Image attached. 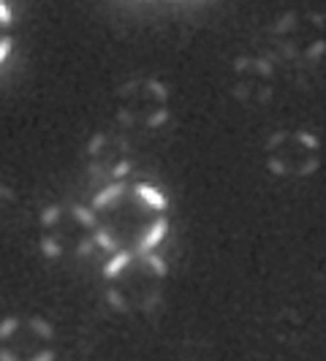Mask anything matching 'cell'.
Listing matches in <instances>:
<instances>
[{
  "label": "cell",
  "mask_w": 326,
  "mask_h": 361,
  "mask_svg": "<svg viewBox=\"0 0 326 361\" xmlns=\"http://www.w3.org/2000/svg\"><path fill=\"white\" fill-rule=\"evenodd\" d=\"M169 234V217L166 215H158L150 226L145 228V234L139 236V242H136V253L142 255H150L158 245H161L163 239Z\"/></svg>",
  "instance_id": "cell-1"
},
{
  "label": "cell",
  "mask_w": 326,
  "mask_h": 361,
  "mask_svg": "<svg viewBox=\"0 0 326 361\" xmlns=\"http://www.w3.org/2000/svg\"><path fill=\"white\" fill-rule=\"evenodd\" d=\"M11 27H14V14H11V8L6 3H0V66L6 63V57L14 49Z\"/></svg>",
  "instance_id": "cell-2"
},
{
  "label": "cell",
  "mask_w": 326,
  "mask_h": 361,
  "mask_svg": "<svg viewBox=\"0 0 326 361\" xmlns=\"http://www.w3.org/2000/svg\"><path fill=\"white\" fill-rule=\"evenodd\" d=\"M133 193L145 201L150 209H155V212H166V207H169V199L163 196L158 188H152V185H147V182L133 185Z\"/></svg>",
  "instance_id": "cell-3"
},
{
  "label": "cell",
  "mask_w": 326,
  "mask_h": 361,
  "mask_svg": "<svg viewBox=\"0 0 326 361\" xmlns=\"http://www.w3.org/2000/svg\"><path fill=\"white\" fill-rule=\"evenodd\" d=\"M131 261H133V253H128V250H120V253H114L107 261V264H104V277H107V280H114V277H120V274H123V271L131 267Z\"/></svg>",
  "instance_id": "cell-4"
},
{
  "label": "cell",
  "mask_w": 326,
  "mask_h": 361,
  "mask_svg": "<svg viewBox=\"0 0 326 361\" xmlns=\"http://www.w3.org/2000/svg\"><path fill=\"white\" fill-rule=\"evenodd\" d=\"M126 193V185L123 182H114V185H109V188H104L95 199H92V209H107V207H111L114 201L120 199Z\"/></svg>",
  "instance_id": "cell-5"
},
{
  "label": "cell",
  "mask_w": 326,
  "mask_h": 361,
  "mask_svg": "<svg viewBox=\"0 0 326 361\" xmlns=\"http://www.w3.org/2000/svg\"><path fill=\"white\" fill-rule=\"evenodd\" d=\"M296 136H299V142H302V145H308V147H318V139H313V136H310V133H305V130H299Z\"/></svg>",
  "instance_id": "cell-6"
}]
</instances>
